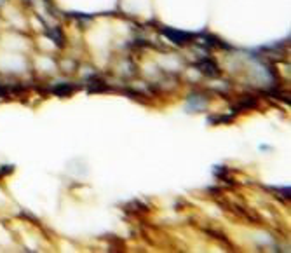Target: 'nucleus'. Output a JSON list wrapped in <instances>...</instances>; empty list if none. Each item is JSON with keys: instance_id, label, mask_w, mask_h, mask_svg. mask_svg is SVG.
<instances>
[{"instance_id": "nucleus-1", "label": "nucleus", "mask_w": 291, "mask_h": 253, "mask_svg": "<svg viewBox=\"0 0 291 253\" xmlns=\"http://www.w3.org/2000/svg\"><path fill=\"white\" fill-rule=\"evenodd\" d=\"M161 34L166 35L167 39H169L173 44H176V46H185V44H188V42L194 39V35L192 34H187V32H182V30H175V28H161Z\"/></svg>"}, {"instance_id": "nucleus-2", "label": "nucleus", "mask_w": 291, "mask_h": 253, "mask_svg": "<svg viewBox=\"0 0 291 253\" xmlns=\"http://www.w3.org/2000/svg\"><path fill=\"white\" fill-rule=\"evenodd\" d=\"M196 67L199 68L202 74L209 75V77H217V75H220V68H218V65L209 58H204V59H200V61H197Z\"/></svg>"}, {"instance_id": "nucleus-3", "label": "nucleus", "mask_w": 291, "mask_h": 253, "mask_svg": "<svg viewBox=\"0 0 291 253\" xmlns=\"http://www.w3.org/2000/svg\"><path fill=\"white\" fill-rule=\"evenodd\" d=\"M75 91V86L72 84H58L56 87H53V93H56L58 96H68Z\"/></svg>"}, {"instance_id": "nucleus-4", "label": "nucleus", "mask_w": 291, "mask_h": 253, "mask_svg": "<svg viewBox=\"0 0 291 253\" xmlns=\"http://www.w3.org/2000/svg\"><path fill=\"white\" fill-rule=\"evenodd\" d=\"M256 107V100L255 98H244L241 103L237 105V110H244V108H255Z\"/></svg>"}, {"instance_id": "nucleus-5", "label": "nucleus", "mask_w": 291, "mask_h": 253, "mask_svg": "<svg viewBox=\"0 0 291 253\" xmlns=\"http://www.w3.org/2000/svg\"><path fill=\"white\" fill-rule=\"evenodd\" d=\"M47 35L55 39V42L58 44V46H63V35H61V32H59V28L53 30V32H47Z\"/></svg>"}]
</instances>
